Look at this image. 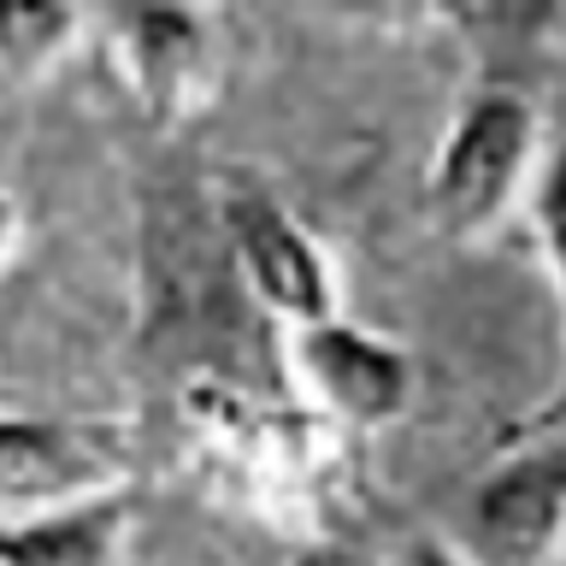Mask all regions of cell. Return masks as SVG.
<instances>
[{
	"mask_svg": "<svg viewBox=\"0 0 566 566\" xmlns=\"http://www.w3.org/2000/svg\"><path fill=\"white\" fill-rule=\"evenodd\" d=\"M543 171V113L525 88L490 83L454 106L424 166V224L442 242L472 248L531 201Z\"/></svg>",
	"mask_w": 566,
	"mask_h": 566,
	"instance_id": "obj_1",
	"label": "cell"
},
{
	"mask_svg": "<svg viewBox=\"0 0 566 566\" xmlns=\"http://www.w3.org/2000/svg\"><path fill=\"white\" fill-rule=\"evenodd\" d=\"M124 95L148 130L195 124L224 88V35L207 7H118L95 18Z\"/></svg>",
	"mask_w": 566,
	"mask_h": 566,
	"instance_id": "obj_2",
	"label": "cell"
},
{
	"mask_svg": "<svg viewBox=\"0 0 566 566\" xmlns=\"http://www.w3.org/2000/svg\"><path fill=\"white\" fill-rule=\"evenodd\" d=\"M454 548L467 566H555L566 555V431L507 442L472 484Z\"/></svg>",
	"mask_w": 566,
	"mask_h": 566,
	"instance_id": "obj_3",
	"label": "cell"
},
{
	"mask_svg": "<svg viewBox=\"0 0 566 566\" xmlns=\"http://www.w3.org/2000/svg\"><path fill=\"white\" fill-rule=\"evenodd\" d=\"M219 230L230 242L242 290L254 295L265 318H277L283 331L336 318V260L272 189L230 184L219 195Z\"/></svg>",
	"mask_w": 566,
	"mask_h": 566,
	"instance_id": "obj_4",
	"label": "cell"
},
{
	"mask_svg": "<svg viewBox=\"0 0 566 566\" xmlns=\"http://www.w3.org/2000/svg\"><path fill=\"white\" fill-rule=\"evenodd\" d=\"M130 484V431L113 419L0 407V525Z\"/></svg>",
	"mask_w": 566,
	"mask_h": 566,
	"instance_id": "obj_5",
	"label": "cell"
},
{
	"mask_svg": "<svg viewBox=\"0 0 566 566\" xmlns=\"http://www.w3.org/2000/svg\"><path fill=\"white\" fill-rule=\"evenodd\" d=\"M290 371L313 413L343 431H384V424L407 419L419 396L413 354L343 313L290 331Z\"/></svg>",
	"mask_w": 566,
	"mask_h": 566,
	"instance_id": "obj_6",
	"label": "cell"
},
{
	"mask_svg": "<svg viewBox=\"0 0 566 566\" xmlns=\"http://www.w3.org/2000/svg\"><path fill=\"white\" fill-rule=\"evenodd\" d=\"M136 525L130 484L0 525V566H118Z\"/></svg>",
	"mask_w": 566,
	"mask_h": 566,
	"instance_id": "obj_7",
	"label": "cell"
},
{
	"mask_svg": "<svg viewBox=\"0 0 566 566\" xmlns=\"http://www.w3.org/2000/svg\"><path fill=\"white\" fill-rule=\"evenodd\" d=\"M531 230H537V248H543V265H548V283H555V301H560V384L525 413L513 437H548V431H566V142L543 154V171L531 184Z\"/></svg>",
	"mask_w": 566,
	"mask_h": 566,
	"instance_id": "obj_8",
	"label": "cell"
},
{
	"mask_svg": "<svg viewBox=\"0 0 566 566\" xmlns=\"http://www.w3.org/2000/svg\"><path fill=\"white\" fill-rule=\"evenodd\" d=\"M95 30V18L65 0H0V77L42 83L71 60V48Z\"/></svg>",
	"mask_w": 566,
	"mask_h": 566,
	"instance_id": "obj_9",
	"label": "cell"
},
{
	"mask_svg": "<svg viewBox=\"0 0 566 566\" xmlns=\"http://www.w3.org/2000/svg\"><path fill=\"white\" fill-rule=\"evenodd\" d=\"M401 566H467L460 560V548L449 543V537H407V548H401Z\"/></svg>",
	"mask_w": 566,
	"mask_h": 566,
	"instance_id": "obj_10",
	"label": "cell"
},
{
	"mask_svg": "<svg viewBox=\"0 0 566 566\" xmlns=\"http://www.w3.org/2000/svg\"><path fill=\"white\" fill-rule=\"evenodd\" d=\"M290 566H366V560L354 555V548H348L343 537H313V543L301 548V555H295Z\"/></svg>",
	"mask_w": 566,
	"mask_h": 566,
	"instance_id": "obj_11",
	"label": "cell"
},
{
	"mask_svg": "<svg viewBox=\"0 0 566 566\" xmlns=\"http://www.w3.org/2000/svg\"><path fill=\"white\" fill-rule=\"evenodd\" d=\"M18 242H24V207H18V195L0 189V265L18 254Z\"/></svg>",
	"mask_w": 566,
	"mask_h": 566,
	"instance_id": "obj_12",
	"label": "cell"
}]
</instances>
